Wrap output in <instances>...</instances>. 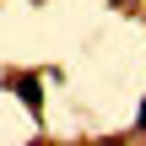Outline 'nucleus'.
<instances>
[{
	"instance_id": "f257e3e1",
	"label": "nucleus",
	"mask_w": 146,
	"mask_h": 146,
	"mask_svg": "<svg viewBox=\"0 0 146 146\" xmlns=\"http://www.w3.org/2000/svg\"><path fill=\"white\" fill-rule=\"evenodd\" d=\"M11 92H16V98L33 108V119L43 114V81H38V76H11Z\"/></svg>"
},
{
	"instance_id": "f03ea898",
	"label": "nucleus",
	"mask_w": 146,
	"mask_h": 146,
	"mask_svg": "<svg viewBox=\"0 0 146 146\" xmlns=\"http://www.w3.org/2000/svg\"><path fill=\"white\" fill-rule=\"evenodd\" d=\"M135 119H141V130H146V103H141V114H135Z\"/></svg>"
},
{
	"instance_id": "7ed1b4c3",
	"label": "nucleus",
	"mask_w": 146,
	"mask_h": 146,
	"mask_svg": "<svg viewBox=\"0 0 146 146\" xmlns=\"http://www.w3.org/2000/svg\"><path fill=\"white\" fill-rule=\"evenodd\" d=\"M108 5H114V11H119V5H130V0H108Z\"/></svg>"
},
{
	"instance_id": "20e7f679",
	"label": "nucleus",
	"mask_w": 146,
	"mask_h": 146,
	"mask_svg": "<svg viewBox=\"0 0 146 146\" xmlns=\"http://www.w3.org/2000/svg\"><path fill=\"white\" fill-rule=\"evenodd\" d=\"M33 5H38V0H33Z\"/></svg>"
}]
</instances>
